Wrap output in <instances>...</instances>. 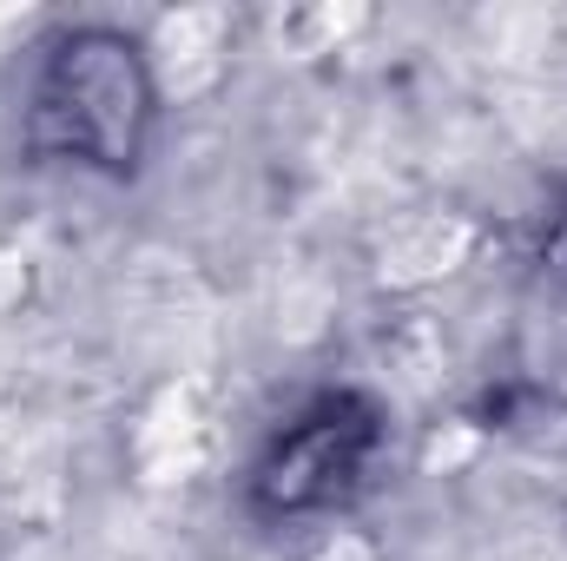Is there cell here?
Here are the masks:
<instances>
[{"label":"cell","mask_w":567,"mask_h":561,"mask_svg":"<svg viewBox=\"0 0 567 561\" xmlns=\"http://www.w3.org/2000/svg\"><path fill=\"white\" fill-rule=\"evenodd\" d=\"M66 100H80L73 113V140L93 152H120L140 126V67L126 60L120 40H80L66 47Z\"/></svg>","instance_id":"cell-1"},{"label":"cell","mask_w":567,"mask_h":561,"mask_svg":"<svg viewBox=\"0 0 567 561\" xmlns=\"http://www.w3.org/2000/svg\"><path fill=\"white\" fill-rule=\"evenodd\" d=\"M462 252H468V225H455V218H429V225H416L410 238L390 245L383 278L390 284H423V278H435V272H455Z\"/></svg>","instance_id":"cell-2"},{"label":"cell","mask_w":567,"mask_h":561,"mask_svg":"<svg viewBox=\"0 0 567 561\" xmlns=\"http://www.w3.org/2000/svg\"><path fill=\"white\" fill-rule=\"evenodd\" d=\"M218 13H178L165 20V67H172V86L178 93H198L212 73H218Z\"/></svg>","instance_id":"cell-3"}]
</instances>
